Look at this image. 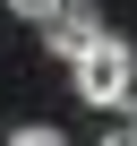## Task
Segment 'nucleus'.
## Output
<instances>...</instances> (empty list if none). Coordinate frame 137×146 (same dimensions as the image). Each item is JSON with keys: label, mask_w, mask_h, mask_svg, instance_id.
I'll return each mask as SVG.
<instances>
[{"label": "nucleus", "mask_w": 137, "mask_h": 146, "mask_svg": "<svg viewBox=\"0 0 137 146\" xmlns=\"http://www.w3.org/2000/svg\"><path fill=\"white\" fill-rule=\"evenodd\" d=\"M9 146H68L60 129H9Z\"/></svg>", "instance_id": "nucleus-3"}, {"label": "nucleus", "mask_w": 137, "mask_h": 146, "mask_svg": "<svg viewBox=\"0 0 137 146\" xmlns=\"http://www.w3.org/2000/svg\"><path fill=\"white\" fill-rule=\"evenodd\" d=\"M68 78H77V103L111 112V103H128V86H137V52H128L120 35H94L77 60H68Z\"/></svg>", "instance_id": "nucleus-1"}, {"label": "nucleus", "mask_w": 137, "mask_h": 146, "mask_svg": "<svg viewBox=\"0 0 137 146\" xmlns=\"http://www.w3.org/2000/svg\"><path fill=\"white\" fill-rule=\"evenodd\" d=\"M103 146H137V112H128V120H120V129H111Z\"/></svg>", "instance_id": "nucleus-5"}, {"label": "nucleus", "mask_w": 137, "mask_h": 146, "mask_svg": "<svg viewBox=\"0 0 137 146\" xmlns=\"http://www.w3.org/2000/svg\"><path fill=\"white\" fill-rule=\"evenodd\" d=\"M9 9H17V17H34V26H43V17H51V9H60V0H9Z\"/></svg>", "instance_id": "nucleus-4"}, {"label": "nucleus", "mask_w": 137, "mask_h": 146, "mask_svg": "<svg viewBox=\"0 0 137 146\" xmlns=\"http://www.w3.org/2000/svg\"><path fill=\"white\" fill-rule=\"evenodd\" d=\"M43 35H51V60H77V52H86L94 35H111V26H103L94 9H86V0H60V9L43 17Z\"/></svg>", "instance_id": "nucleus-2"}]
</instances>
